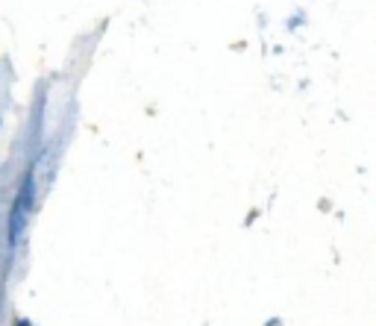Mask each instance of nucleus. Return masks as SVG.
<instances>
[{
  "label": "nucleus",
  "mask_w": 376,
  "mask_h": 326,
  "mask_svg": "<svg viewBox=\"0 0 376 326\" xmlns=\"http://www.w3.org/2000/svg\"><path fill=\"white\" fill-rule=\"evenodd\" d=\"M32 203H36V176H32V171H30L24 176L18 194H15V203H12V211H9V244H18L21 235L27 233Z\"/></svg>",
  "instance_id": "f257e3e1"
}]
</instances>
